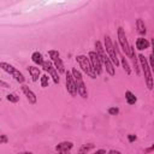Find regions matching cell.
Masks as SVG:
<instances>
[{
    "instance_id": "1",
    "label": "cell",
    "mask_w": 154,
    "mask_h": 154,
    "mask_svg": "<svg viewBox=\"0 0 154 154\" xmlns=\"http://www.w3.org/2000/svg\"><path fill=\"white\" fill-rule=\"evenodd\" d=\"M105 51L107 52V55L109 57L111 61L113 64H116V66L119 65V59H118V49H117V46L116 43L112 42L111 37L109 36H105V46H103Z\"/></svg>"
},
{
    "instance_id": "2",
    "label": "cell",
    "mask_w": 154,
    "mask_h": 154,
    "mask_svg": "<svg viewBox=\"0 0 154 154\" xmlns=\"http://www.w3.org/2000/svg\"><path fill=\"white\" fill-rule=\"evenodd\" d=\"M137 59L140 60V64H141V67H142V71H143V75H144V79H146V83H147V87L148 89H153V81H152V72H150V66L147 61V58L143 55V54H138Z\"/></svg>"
},
{
    "instance_id": "3",
    "label": "cell",
    "mask_w": 154,
    "mask_h": 154,
    "mask_svg": "<svg viewBox=\"0 0 154 154\" xmlns=\"http://www.w3.org/2000/svg\"><path fill=\"white\" fill-rule=\"evenodd\" d=\"M71 73L73 76V79L76 82V87H77V94H79V96H82L83 99L88 97V91H87V88H85V84L83 82V77L81 75V72L75 67L71 70Z\"/></svg>"
},
{
    "instance_id": "4",
    "label": "cell",
    "mask_w": 154,
    "mask_h": 154,
    "mask_svg": "<svg viewBox=\"0 0 154 154\" xmlns=\"http://www.w3.org/2000/svg\"><path fill=\"white\" fill-rule=\"evenodd\" d=\"M76 60H77L79 67L82 69V71L84 73H87L90 78H96V75H95V72H94V70H93V67L90 65L89 58H87L85 55H77L76 57Z\"/></svg>"
},
{
    "instance_id": "5",
    "label": "cell",
    "mask_w": 154,
    "mask_h": 154,
    "mask_svg": "<svg viewBox=\"0 0 154 154\" xmlns=\"http://www.w3.org/2000/svg\"><path fill=\"white\" fill-rule=\"evenodd\" d=\"M0 67L4 70V71H6L7 73H10L17 82H19V83H23L24 82V76H23V73L19 71V70H17L14 66H12V65H10V64H7V63H4V61H1L0 63Z\"/></svg>"
},
{
    "instance_id": "6",
    "label": "cell",
    "mask_w": 154,
    "mask_h": 154,
    "mask_svg": "<svg viewBox=\"0 0 154 154\" xmlns=\"http://www.w3.org/2000/svg\"><path fill=\"white\" fill-rule=\"evenodd\" d=\"M41 66H42V69H43L46 72H48V75L52 77L53 82H54L55 84H58V83H59V72L57 71L55 66H53V64H52L51 61H48V60H43V63H42Z\"/></svg>"
},
{
    "instance_id": "7",
    "label": "cell",
    "mask_w": 154,
    "mask_h": 154,
    "mask_svg": "<svg viewBox=\"0 0 154 154\" xmlns=\"http://www.w3.org/2000/svg\"><path fill=\"white\" fill-rule=\"evenodd\" d=\"M88 58H89L90 65H91V67H93L95 75H101V73H102V63L100 61L97 54H96L95 52H89Z\"/></svg>"
},
{
    "instance_id": "8",
    "label": "cell",
    "mask_w": 154,
    "mask_h": 154,
    "mask_svg": "<svg viewBox=\"0 0 154 154\" xmlns=\"http://www.w3.org/2000/svg\"><path fill=\"white\" fill-rule=\"evenodd\" d=\"M49 57H51V60L54 63V66L57 69V71L59 73H64L65 72V67H64V64H63V60L60 59L59 57V52L58 51H54V49H51L48 52Z\"/></svg>"
},
{
    "instance_id": "9",
    "label": "cell",
    "mask_w": 154,
    "mask_h": 154,
    "mask_svg": "<svg viewBox=\"0 0 154 154\" xmlns=\"http://www.w3.org/2000/svg\"><path fill=\"white\" fill-rule=\"evenodd\" d=\"M66 73V78H65V82H66V90L67 93L71 95V96H76L77 95V87H76V82L73 79V76L71 73V71H67L65 72Z\"/></svg>"
},
{
    "instance_id": "10",
    "label": "cell",
    "mask_w": 154,
    "mask_h": 154,
    "mask_svg": "<svg viewBox=\"0 0 154 154\" xmlns=\"http://www.w3.org/2000/svg\"><path fill=\"white\" fill-rule=\"evenodd\" d=\"M117 36H118V41L122 46V49L124 51V53L129 57V49H130V45L128 42V38L125 36V32L123 30V28H118V31H117Z\"/></svg>"
},
{
    "instance_id": "11",
    "label": "cell",
    "mask_w": 154,
    "mask_h": 154,
    "mask_svg": "<svg viewBox=\"0 0 154 154\" xmlns=\"http://www.w3.org/2000/svg\"><path fill=\"white\" fill-rule=\"evenodd\" d=\"M22 91L24 93V95L26 96V99H28V101L31 103V105H34V103H36V101H37V99H36V95H35V93L28 87V85H25V84H23L22 85Z\"/></svg>"
},
{
    "instance_id": "12",
    "label": "cell",
    "mask_w": 154,
    "mask_h": 154,
    "mask_svg": "<svg viewBox=\"0 0 154 154\" xmlns=\"http://www.w3.org/2000/svg\"><path fill=\"white\" fill-rule=\"evenodd\" d=\"M73 147V143L70 142V141H64V142H60L57 147H55V150L59 152V153H67L71 150V148Z\"/></svg>"
},
{
    "instance_id": "13",
    "label": "cell",
    "mask_w": 154,
    "mask_h": 154,
    "mask_svg": "<svg viewBox=\"0 0 154 154\" xmlns=\"http://www.w3.org/2000/svg\"><path fill=\"white\" fill-rule=\"evenodd\" d=\"M149 47V41L144 37H138L136 40V49L138 51H143V49H147Z\"/></svg>"
},
{
    "instance_id": "14",
    "label": "cell",
    "mask_w": 154,
    "mask_h": 154,
    "mask_svg": "<svg viewBox=\"0 0 154 154\" xmlns=\"http://www.w3.org/2000/svg\"><path fill=\"white\" fill-rule=\"evenodd\" d=\"M28 71L32 78V81H37L38 77H40V69L36 67V66H29L28 67Z\"/></svg>"
},
{
    "instance_id": "15",
    "label": "cell",
    "mask_w": 154,
    "mask_h": 154,
    "mask_svg": "<svg viewBox=\"0 0 154 154\" xmlns=\"http://www.w3.org/2000/svg\"><path fill=\"white\" fill-rule=\"evenodd\" d=\"M31 60L36 64V65H42V63H43V57H42V54L40 53V52H34L32 54H31Z\"/></svg>"
},
{
    "instance_id": "16",
    "label": "cell",
    "mask_w": 154,
    "mask_h": 154,
    "mask_svg": "<svg viewBox=\"0 0 154 154\" xmlns=\"http://www.w3.org/2000/svg\"><path fill=\"white\" fill-rule=\"evenodd\" d=\"M136 28H137V31H138L141 35H146L147 29H146L144 22H143L142 19H137V20H136Z\"/></svg>"
},
{
    "instance_id": "17",
    "label": "cell",
    "mask_w": 154,
    "mask_h": 154,
    "mask_svg": "<svg viewBox=\"0 0 154 154\" xmlns=\"http://www.w3.org/2000/svg\"><path fill=\"white\" fill-rule=\"evenodd\" d=\"M125 100H126V102H128L129 105H134L137 99H136V96H135L130 90H126V91H125Z\"/></svg>"
},
{
    "instance_id": "18",
    "label": "cell",
    "mask_w": 154,
    "mask_h": 154,
    "mask_svg": "<svg viewBox=\"0 0 154 154\" xmlns=\"http://www.w3.org/2000/svg\"><path fill=\"white\" fill-rule=\"evenodd\" d=\"M120 65H122L123 70L126 72V75H130L131 73V70L129 67V64H128V61H126V59L124 57H120Z\"/></svg>"
},
{
    "instance_id": "19",
    "label": "cell",
    "mask_w": 154,
    "mask_h": 154,
    "mask_svg": "<svg viewBox=\"0 0 154 154\" xmlns=\"http://www.w3.org/2000/svg\"><path fill=\"white\" fill-rule=\"evenodd\" d=\"M40 83H41V87L42 88H46L48 87V83H49V77L47 75H43L40 77Z\"/></svg>"
},
{
    "instance_id": "20",
    "label": "cell",
    "mask_w": 154,
    "mask_h": 154,
    "mask_svg": "<svg viewBox=\"0 0 154 154\" xmlns=\"http://www.w3.org/2000/svg\"><path fill=\"white\" fill-rule=\"evenodd\" d=\"M6 99L10 101V102H18L19 101V96H17L16 94H8L6 96Z\"/></svg>"
},
{
    "instance_id": "21",
    "label": "cell",
    "mask_w": 154,
    "mask_h": 154,
    "mask_svg": "<svg viewBox=\"0 0 154 154\" xmlns=\"http://www.w3.org/2000/svg\"><path fill=\"white\" fill-rule=\"evenodd\" d=\"M118 112H119V109H118L117 107H111V108H108V113H109L111 116H116V114H118Z\"/></svg>"
},
{
    "instance_id": "22",
    "label": "cell",
    "mask_w": 154,
    "mask_h": 154,
    "mask_svg": "<svg viewBox=\"0 0 154 154\" xmlns=\"http://www.w3.org/2000/svg\"><path fill=\"white\" fill-rule=\"evenodd\" d=\"M93 148V144H89V146H84V147H82L81 149H79V152L81 153H84V152H88V150H90Z\"/></svg>"
},
{
    "instance_id": "23",
    "label": "cell",
    "mask_w": 154,
    "mask_h": 154,
    "mask_svg": "<svg viewBox=\"0 0 154 154\" xmlns=\"http://www.w3.org/2000/svg\"><path fill=\"white\" fill-rule=\"evenodd\" d=\"M7 141H8V138H7L6 135H0V144L1 143H6Z\"/></svg>"
},
{
    "instance_id": "24",
    "label": "cell",
    "mask_w": 154,
    "mask_h": 154,
    "mask_svg": "<svg viewBox=\"0 0 154 154\" xmlns=\"http://www.w3.org/2000/svg\"><path fill=\"white\" fill-rule=\"evenodd\" d=\"M128 138H129V141H130V142H134V141L136 140V136H135V135H129V136H128Z\"/></svg>"
},
{
    "instance_id": "25",
    "label": "cell",
    "mask_w": 154,
    "mask_h": 154,
    "mask_svg": "<svg viewBox=\"0 0 154 154\" xmlns=\"http://www.w3.org/2000/svg\"><path fill=\"white\" fill-rule=\"evenodd\" d=\"M0 85H1V87H4V88H8V84H7L6 82H4L2 79H0Z\"/></svg>"
},
{
    "instance_id": "26",
    "label": "cell",
    "mask_w": 154,
    "mask_h": 154,
    "mask_svg": "<svg viewBox=\"0 0 154 154\" xmlns=\"http://www.w3.org/2000/svg\"><path fill=\"white\" fill-rule=\"evenodd\" d=\"M96 153H106V150L105 149H99V150H96Z\"/></svg>"
},
{
    "instance_id": "27",
    "label": "cell",
    "mask_w": 154,
    "mask_h": 154,
    "mask_svg": "<svg viewBox=\"0 0 154 154\" xmlns=\"http://www.w3.org/2000/svg\"><path fill=\"white\" fill-rule=\"evenodd\" d=\"M109 153H112V154H113V153H116V154H118V153H119V150H109Z\"/></svg>"
}]
</instances>
